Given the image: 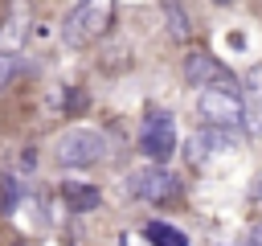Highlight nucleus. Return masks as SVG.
Instances as JSON below:
<instances>
[{"label": "nucleus", "instance_id": "nucleus-1", "mask_svg": "<svg viewBox=\"0 0 262 246\" xmlns=\"http://www.w3.org/2000/svg\"><path fill=\"white\" fill-rule=\"evenodd\" d=\"M196 111L209 127H221V131L246 127V98L237 94V86H205L196 94Z\"/></svg>", "mask_w": 262, "mask_h": 246}, {"label": "nucleus", "instance_id": "nucleus-2", "mask_svg": "<svg viewBox=\"0 0 262 246\" xmlns=\"http://www.w3.org/2000/svg\"><path fill=\"white\" fill-rule=\"evenodd\" d=\"M53 152L61 168H94L98 160H106V135L94 127H70L57 135Z\"/></svg>", "mask_w": 262, "mask_h": 246}, {"label": "nucleus", "instance_id": "nucleus-3", "mask_svg": "<svg viewBox=\"0 0 262 246\" xmlns=\"http://www.w3.org/2000/svg\"><path fill=\"white\" fill-rule=\"evenodd\" d=\"M111 25V0H74V8L61 20L66 45H90L106 33Z\"/></svg>", "mask_w": 262, "mask_h": 246}, {"label": "nucleus", "instance_id": "nucleus-4", "mask_svg": "<svg viewBox=\"0 0 262 246\" xmlns=\"http://www.w3.org/2000/svg\"><path fill=\"white\" fill-rule=\"evenodd\" d=\"M176 189H180V180L164 164H143V168L127 172V193L135 201H172Z\"/></svg>", "mask_w": 262, "mask_h": 246}, {"label": "nucleus", "instance_id": "nucleus-5", "mask_svg": "<svg viewBox=\"0 0 262 246\" xmlns=\"http://www.w3.org/2000/svg\"><path fill=\"white\" fill-rule=\"evenodd\" d=\"M139 148L151 164H164L172 152H176V123L168 111H147L143 119V131H139Z\"/></svg>", "mask_w": 262, "mask_h": 246}, {"label": "nucleus", "instance_id": "nucleus-6", "mask_svg": "<svg viewBox=\"0 0 262 246\" xmlns=\"http://www.w3.org/2000/svg\"><path fill=\"white\" fill-rule=\"evenodd\" d=\"M184 78H188L196 90H205V86H237L233 74H229L217 57H209V53H201V49L184 57Z\"/></svg>", "mask_w": 262, "mask_h": 246}, {"label": "nucleus", "instance_id": "nucleus-7", "mask_svg": "<svg viewBox=\"0 0 262 246\" xmlns=\"http://www.w3.org/2000/svg\"><path fill=\"white\" fill-rule=\"evenodd\" d=\"M184 152H188V160H192V164H209L213 156L233 152V135H229V131H221V127H201V131H192V135H188Z\"/></svg>", "mask_w": 262, "mask_h": 246}, {"label": "nucleus", "instance_id": "nucleus-8", "mask_svg": "<svg viewBox=\"0 0 262 246\" xmlns=\"http://www.w3.org/2000/svg\"><path fill=\"white\" fill-rule=\"evenodd\" d=\"M61 197L70 209H94L98 205V189L94 184H61Z\"/></svg>", "mask_w": 262, "mask_h": 246}, {"label": "nucleus", "instance_id": "nucleus-9", "mask_svg": "<svg viewBox=\"0 0 262 246\" xmlns=\"http://www.w3.org/2000/svg\"><path fill=\"white\" fill-rule=\"evenodd\" d=\"M147 242L151 246H188V238L168 221H147Z\"/></svg>", "mask_w": 262, "mask_h": 246}, {"label": "nucleus", "instance_id": "nucleus-10", "mask_svg": "<svg viewBox=\"0 0 262 246\" xmlns=\"http://www.w3.org/2000/svg\"><path fill=\"white\" fill-rule=\"evenodd\" d=\"M164 4V16H168V29H172V37H188V12H184V4L180 0H160Z\"/></svg>", "mask_w": 262, "mask_h": 246}, {"label": "nucleus", "instance_id": "nucleus-11", "mask_svg": "<svg viewBox=\"0 0 262 246\" xmlns=\"http://www.w3.org/2000/svg\"><path fill=\"white\" fill-rule=\"evenodd\" d=\"M246 90H250V98H246V107H254V102H262V66H254V70L246 74Z\"/></svg>", "mask_w": 262, "mask_h": 246}, {"label": "nucleus", "instance_id": "nucleus-12", "mask_svg": "<svg viewBox=\"0 0 262 246\" xmlns=\"http://www.w3.org/2000/svg\"><path fill=\"white\" fill-rule=\"evenodd\" d=\"M12 70H16V49H8V45H0V86L12 78Z\"/></svg>", "mask_w": 262, "mask_h": 246}, {"label": "nucleus", "instance_id": "nucleus-13", "mask_svg": "<svg viewBox=\"0 0 262 246\" xmlns=\"http://www.w3.org/2000/svg\"><path fill=\"white\" fill-rule=\"evenodd\" d=\"M246 242H250V246H262V221L250 230V238H246Z\"/></svg>", "mask_w": 262, "mask_h": 246}, {"label": "nucleus", "instance_id": "nucleus-14", "mask_svg": "<svg viewBox=\"0 0 262 246\" xmlns=\"http://www.w3.org/2000/svg\"><path fill=\"white\" fill-rule=\"evenodd\" d=\"M213 4H233V0H213Z\"/></svg>", "mask_w": 262, "mask_h": 246}]
</instances>
